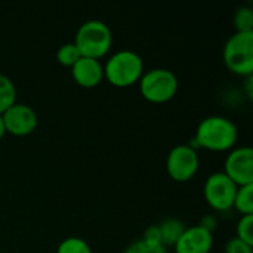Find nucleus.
<instances>
[{
  "instance_id": "f03ea898",
  "label": "nucleus",
  "mask_w": 253,
  "mask_h": 253,
  "mask_svg": "<svg viewBox=\"0 0 253 253\" xmlns=\"http://www.w3.org/2000/svg\"><path fill=\"white\" fill-rule=\"evenodd\" d=\"M142 74V58L130 49L113 53L104 65V77L116 87H129L139 82Z\"/></svg>"
},
{
  "instance_id": "4be33fe9",
  "label": "nucleus",
  "mask_w": 253,
  "mask_h": 253,
  "mask_svg": "<svg viewBox=\"0 0 253 253\" xmlns=\"http://www.w3.org/2000/svg\"><path fill=\"white\" fill-rule=\"evenodd\" d=\"M199 225L205 227V228L209 230V231H213V228H215V225H216V221H215L213 216H206V218H203V221H202Z\"/></svg>"
},
{
  "instance_id": "ddd939ff",
  "label": "nucleus",
  "mask_w": 253,
  "mask_h": 253,
  "mask_svg": "<svg viewBox=\"0 0 253 253\" xmlns=\"http://www.w3.org/2000/svg\"><path fill=\"white\" fill-rule=\"evenodd\" d=\"M233 208H236L243 215H253V184L237 188Z\"/></svg>"
},
{
  "instance_id": "a211bd4d",
  "label": "nucleus",
  "mask_w": 253,
  "mask_h": 253,
  "mask_svg": "<svg viewBox=\"0 0 253 253\" xmlns=\"http://www.w3.org/2000/svg\"><path fill=\"white\" fill-rule=\"evenodd\" d=\"M237 239L253 246V215H242L236 227Z\"/></svg>"
},
{
  "instance_id": "f8f14e48",
  "label": "nucleus",
  "mask_w": 253,
  "mask_h": 253,
  "mask_svg": "<svg viewBox=\"0 0 253 253\" xmlns=\"http://www.w3.org/2000/svg\"><path fill=\"white\" fill-rule=\"evenodd\" d=\"M187 227L184 225L182 221L176 219V218H168L165 221H162L159 224V230H160V239H162V245L165 248L168 246H175L176 242L179 240V237L182 236L184 230Z\"/></svg>"
},
{
  "instance_id": "4468645a",
  "label": "nucleus",
  "mask_w": 253,
  "mask_h": 253,
  "mask_svg": "<svg viewBox=\"0 0 253 253\" xmlns=\"http://www.w3.org/2000/svg\"><path fill=\"white\" fill-rule=\"evenodd\" d=\"M16 102V87L13 82L0 73V114Z\"/></svg>"
},
{
  "instance_id": "9d476101",
  "label": "nucleus",
  "mask_w": 253,
  "mask_h": 253,
  "mask_svg": "<svg viewBox=\"0 0 253 253\" xmlns=\"http://www.w3.org/2000/svg\"><path fill=\"white\" fill-rule=\"evenodd\" d=\"M213 246V234L202 225L187 227L176 242V253H211Z\"/></svg>"
},
{
  "instance_id": "20e7f679",
  "label": "nucleus",
  "mask_w": 253,
  "mask_h": 253,
  "mask_svg": "<svg viewBox=\"0 0 253 253\" xmlns=\"http://www.w3.org/2000/svg\"><path fill=\"white\" fill-rule=\"evenodd\" d=\"M224 62L237 76H253V31H236L224 46Z\"/></svg>"
},
{
  "instance_id": "1a4fd4ad",
  "label": "nucleus",
  "mask_w": 253,
  "mask_h": 253,
  "mask_svg": "<svg viewBox=\"0 0 253 253\" xmlns=\"http://www.w3.org/2000/svg\"><path fill=\"white\" fill-rule=\"evenodd\" d=\"M1 116H3L6 133L15 136H27L33 133L39 123L36 111L30 105L21 102H15Z\"/></svg>"
},
{
  "instance_id": "0eeeda50",
  "label": "nucleus",
  "mask_w": 253,
  "mask_h": 253,
  "mask_svg": "<svg viewBox=\"0 0 253 253\" xmlns=\"http://www.w3.org/2000/svg\"><path fill=\"white\" fill-rule=\"evenodd\" d=\"M237 188L239 187L224 172H215L206 179L203 191L209 206L215 211L224 212L233 208Z\"/></svg>"
},
{
  "instance_id": "6e6552de",
  "label": "nucleus",
  "mask_w": 253,
  "mask_h": 253,
  "mask_svg": "<svg viewBox=\"0 0 253 253\" xmlns=\"http://www.w3.org/2000/svg\"><path fill=\"white\" fill-rule=\"evenodd\" d=\"M224 173L237 185L253 184V150L243 145L230 151L224 163Z\"/></svg>"
},
{
  "instance_id": "f3484780",
  "label": "nucleus",
  "mask_w": 253,
  "mask_h": 253,
  "mask_svg": "<svg viewBox=\"0 0 253 253\" xmlns=\"http://www.w3.org/2000/svg\"><path fill=\"white\" fill-rule=\"evenodd\" d=\"M80 56H82V55H80V52H79V49L76 47L74 43H65V44H62V46L58 49V52H56V59H58V62L62 64V65H65V67H70V68L77 62V59H79Z\"/></svg>"
},
{
  "instance_id": "5701e85b",
  "label": "nucleus",
  "mask_w": 253,
  "mask_h": 253,
  "mask_svg": "<svg viewBox=\"0 0 253 253\" xmlns=\"http://www.w3.org/2000/svg\"><path fill=\"white\" fill-rule=\"evenodd\" d=\"M245 90L249 99H252L253 95V76H248L245 77Z\"/></svg>"
},
{
  "instance_id": "dca6fc26",
  "label": "nucleus",
  "mask_w": 253,
  "mask_h": 253,
  "mask_svg": "<svg viewBox=\"0 0 253 253\" xmlns=\"http://www.w3.org/2000/svg\"><path fill=\"white\" fill-rule=\"evenodd\" d=\"M236 31L251 33L253 31V10L249 6H240L234 13Z\"/></svg>"
},
{
  "instance_id": "412c9836",
  "label": "nucleus",
  "mask_w": 253,
  "mask_h": 253,
  "mask_svg": "<svg viewBox=\"0 0 253 253\" xmlns=\"http://www.w3.org/2000/svg\"><path fill=\"white\" fill-rule=\"evenodd\" d=\"M141 240H144V242H147V243H151V245H162L159 225H151V227H148V228L144 231V236H142Z\"/></svg>"
},
{
  "instance_id": "7ed1b4c3",
  "label": "nucleus",
  "mask_w": 253,
  "mask_h": 253,
  "mask_svg": "<svg viewBox=\"0 0 253 253\" xmlns=\"http://www.w3.org/2000/svg\"><path fill=\"white\" fill-rule=\"evenodd\" d=\"M73 43L76 44L82 56L101 59L111 49L113 33L105 22L99 19H90L79 27L76 33V40Z\"/></svg>"
},
{
  "instance_id": "39448f33",
  "label": "nucleus",
  "mask_w": 253,
  "mask_h": 253,
  "mask_svg": "<svg viewBox=\"0 0 253 253\" xmlns=\"http://www.w3.org/2000/svg\"><path fill=\"white\" fill-rule=\"evenodd\" d=\"M139 92L150 102H168L178 92V79L168 68H151L141 76Z\"/></svg>"
},
{
  "instance_id": "2eb2a0df",
  "label": "nucleus",
  "mask_w": 253,
  "mask_h": 253,
  "mask_svg": "<svg viewBox=\"0 0 253 253\" xmlns=\"http://www.w3.org/2000/svg\"><path fill=\"white\" fill-rule=\"evenodd\" d=\"M56 253H92L89 243L80 237H67L56 249Z\"/></svg>"
},
{
  "instance_id": "f257e3e1",
  "label": "nucleus",
  "mask_w": 253,
  "mask_h": 253,
  "mask_svg": "<svg viewBox=\"0 0 253 253\" xmlns=\"http://www.w3.org/2000/svg\"><path fill=\"white\" fill-rule=\"evenodd\" d=\"M237 138V126L230 119L224 116H209L199 123L193 142H196V147L211 151H227L234 147Z\"/></svg>"
},
{
  "instance_id": "6ab92c4d",
  "label": "nucleus",
  "mask_w": 253,
  "mask_h": 253,
  "mask_svg": "<svg viewBox=\"0 0 253 253\" xmlns=\"http://www.w3.org/2000/svg\"><path fill=\"white\" fill-rule=\"evenodd\" d=\"M123 253H168V249L163 245H151L144 240H138L129 245Z\"/></svg>"
},
{
  "instance_id": "b1692460",
  "label": "nucleus",
  "mask_w": 253,
  "mask_h": 253,
  "mask_svg": "<svg viewBox=\"0 0 253 253\" xmlns=\"http://www.w3.org/2000/svg\"><path fill=\"white\" fill-rule=\"evenodd\" d=\"M6 133V127H4V122H3V116L0 114V139L4 136Z\"/></svg>"
},
{
  "instance_id": "9b49d317",
  "label": "nucleus",
  "mask_w": 253,
  "mask_h": 253,
  "mask_svg": "<svg viewBox=\"0 0 253 253\" xmlns=\"http://www.w3.org/2000/svg\"><path fill=\"white\" fill-rule=\"evenodd\" d=\"M71 76L82 87L90 89L98 86L104 79V65L99 59L80 56L71 67Z\"/></svg>"
},
{
  "instance_id": "aec40b11",
  "label": "nucleus",
  "mask_w": 253,
  "mask_h": 253,
  "mask_svg": "<svg viewBox=\"0 0 253 253\" xmlns=\"http://www.w3.org/2000/svg\"><path fill=\"white\" fill-rule=\"evenodd\" d=\"M225 253H253V246L237 237H233L225 245Z\"/></svg>"
},
{
  "instance_id": "423d86ee",
  "label": "nucleus",
  "mask_w": 253,
  "mask_h": 253,
  "mask_svg": "<svg viewBox=\"0 0 253 253\" xmlns=\"http://www.w3.org/2000/svg\"><path fill=\"white\" fill-rule=\"evenodd\" d=\"M200 160L197 150L188 144L175 145L166 159V169L172 179L178 182L190 181L199 170Z\"/></svg>"
}]
</instances>
